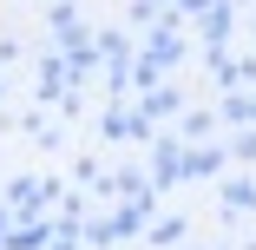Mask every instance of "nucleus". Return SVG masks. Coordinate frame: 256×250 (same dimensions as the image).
Returning a JSON list of instances; mask_svg holds the SVG:
<instances>
[{
  "label": "nucleus",
  "mask_w": 256,
  "mask_h": 250,
  "mask_svg": "<svg viewBox=\"0 0 256 250\" xmlns=\"http://www.w3.org/2000/svg\"><path fill=\"white\" fill-rule=\"evenodd\" d=\"M46 237H53V230H46V224H40V217H20V224H14V230H7V250H40V243H46Z\"/></svg>",
  "instance_id": "1"
},
{
  "label": "nucleus",
  "mask_w": 256,
  "mask_h": 250,
  "mask_svg": "<svg viewBox=\"0 0 256 250\" xmlns=\"http://www.w3.org/2000/svg\"><path fill=\"white\" fill-rule=\"evenodd\" d=\"M217 165H224V152H217V145H197V152H184V171H190V178H210Z\"/></svg>",
  "instance_id": "2"
},
{
  "label": "nucleus",
  "mask_w": 256,
  "mask_h": 250,
  "mask_svg": "<svg viewBox=\"0 0 256 250\" xmlns=\"http://www.w3.org/2000/svg\"><path fill=\"white\" fill-rule=\"evenodd\" d=\"M204 33H210V53H217V46L230 40V7H224V0H217L210 14H204Z\"/></svg>",
  "instance_id": "3"
},
{
  "label": "nucleus",
  "mask_w": 256,
  "mask_h": 250,
  "mask_svg": "<svg viewBox=\"0 0 256 250\" xmlns=\"http://www.w3.org/2000/svg\"><path fill=\"white\" fill-rule=\"evenodd\" d=\"M138 112H144V119H164V112H178V92H164V86H151Z\"/></svg>",
  "instance_id": "4"
},
{
  "label": "nucleus",
  "mask_w": 256,
  "mask_h": 250,
  "mask_svg": "<svg viewBox=\"0 0 256 250\" xmlns=\"http://www.w3.org/2000/svg\"><path fill=\"white\" fill-rule=\"evenodd\" d=\"M184 158H178V145H158V178H178Z\"/></svg>",
  "instance_id": "5"
},
{
  "label": "nucleus",
  "mask_w": 256,
  "mask_h": 250,
  "mask_svg": "<svg viewBox=\"0 0 256 250\" xmlns=\"http://www.w3.org/2000/svg\"><path fill=\"white\" fill-rule=\"evenodd\" d=\"M210 125H217L210 112H190V119H184V138H204V132H210Z\"/></svg>",
  "instance_id": "6"
},
{
  "label": "nucleus",
  "mask_w": 256,
  "mask_h": 250,
  "mask_svg": "<svg viewBox=\"0 0 256 250\" xmlns=\"http://www.w3.org/2000/svg\"><path fill=\"white\" fill-rule=\"evenodd\" d=\"M224 112H230V119H250V125H256V99H230Z\"/></svg>",
  "instance_id": "7"
},
{
  "label": "nucleus",
  "mask_w": 256,
  "mask_h": 250,
  "mask_svg": "<svg viewBox=\"0 0 256 250\" xmlns=\"http://www.w3.org/2000/svg\"><path fill=\"white\" fill-rule=\"evenodd\" d=\"M178 7H184V14H210L217 0H178Z\"/></svg>",
  "instance_id": "8"
},
{
  "label": "nucleus",
  "mask_w": 256,
  "mask_h": 250,
  "mask_svg": "<svg viewBox=\"0 0 256 250\" xmlns=\"http://www.w3.org/2000/svg\"><path fill=\"white\" fill-rule=\"evenodd\" d=\"M0 243H7V211H0Z\"/></svg>",
  "instance_id": "9"
},
{
  "label": "nucleus",
  "mask_w": 256,
  "mask_h": 250,
  "mask_svg": "<svg viewBox=\"0 0 256 250\" xmlns=\"http://www.w3.org/2000/svg\"><path fill=\"white\" fill-rule=\"evenodd\" d=\"M0 92H7V86H0Z\"/></svg>",
  "instance_id": "10"
}]
</instances>
